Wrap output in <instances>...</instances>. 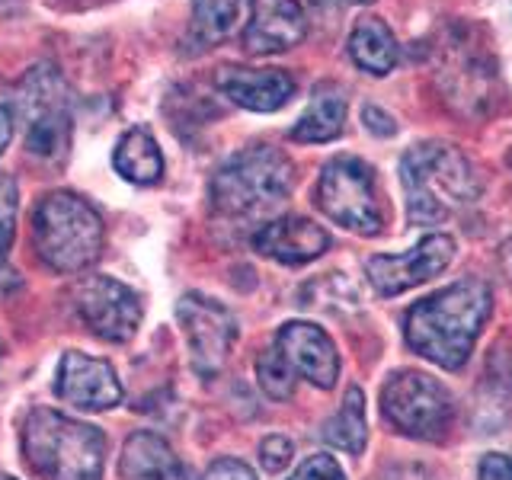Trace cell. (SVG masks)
I'll return each mask as SVG.
<instances>
[{"label": "cell", "instance_id": "4", "mask_svg": "<svg viewBox=\"0 0 512 480\" xmlns=\"http://www.w3.org/2000/svg\"><path fill=\"white\" fill-rule=\"evenodd\" d=\"M103 240L106 228L100 212L74 192H48L32 212V247L58 276L90 269L100 260Z\"/></svg>", "mask_w": 512, "mask_h": 480}, {"label": "cell", "instance_id": "22", "mask_svg": "<svg viewBox=\"0 0 512 480\" xmlns=\"http://www.w3.org/2000/svg\"><path fill=\"white\" fill-rule=\"evenodd\" d=\"M324 439L340 448V452L346 455H362L365 452V442H368V420H365V394L362 388H352L346 391V400L340 413L333 416V420H327L324 426Z\"/></svg>", "mask_w": 512, "mask_h": 480}, {"label": "cell", "instance_id": "5", "mask_svg": "<svg viewBox=\"0 0 512 480\" xmlns=\"http://www.w3.org/2000/svg\"><path fill=\"white\" fill-rule=\"evenodd\" d=\"M292 192V160L272 144H250L231 154L212 176L208 196L224 218H256Z\"/></svg>", "mask_w": 512, "mask_h": 480}, {"label": "cell", "instance_id": "23", "mask_svg": "<svg viewBox=\"0 0 512 480\" xmlns=\"http://www.w3.org/2000/svg\"><path fill=\"white\" fill-rule=\"evenodd\" d=\"M237 16H240V0H192L189 39L202 48L228 39Z\"/></svg>", "mask_w": 512, "mask_h": 480}, {"label": "cell", "instance_id": "8", "mask_svg": "<svg viewBox=\"0 0 512 480\" xmlns=\"http://www.w3.org/2000/svg\"><path fill=\"white\" fill-rule=\"evenodd\" d=\"M381 413L404 436L436 442L452 429L455 400L442 381L404 368V372H394L381 388Z\"/></svg>", "mask_w": 512, "mask_h": 480}, {"label": "cell", "instance_id": "20", "mask_svg": "<svg viewBox=\"0 0 512 480\" xmlns=\"http://www.w3.org/2000/svg\"><path fill=\"white\" fill-rule=\"evenodd\" d=\"M112 167L122 176V180L135 183V186H154L160 176H164V154H160L154 135L148 128H128V132L116 141V151H112Z\"/></svg>", "mask_w": 512, "mask_h": 480}, {"label": "cell", "instance_id": "27", "mask_svg": "<svg viewBox=\"0 0 512 480\" xmlns=\"http://www.w3.org/2000/svg\"><path fill=\"white\" fill-rule=\"evenodd\" d=\"M292 439H285V436H266L263 445H260V461H263V468L269 474H279L288 468V461H292Z\"/></svg>", "mask_w": 512, "mask_h": 480}, {"label": "cell", "instance_id": "33", "mask_svg": "<svg viewBox=\"0 0 512 480\" xmlns=\"http://www.w3.org/2000/svg\"><path fill=\"white\" fill-rule=\"evenodd\" d=\"M503 266H506V272H509V279H512V240L503 247Z\"/></svg>", "mask_w": 512, "mask_h": 480}, {"label": "cell", "instance_id": "9", "mask_svg": "<svg viewBox=\"0 0 512 480\" xmlns=\"http://www.w3.org/2000/svg\"><path fill=\"white\" fill-rule=\"evenodd\" d=\"M16 112L26 122V151L36 157H61L71 141L68 90L55 68L39 64L16 87Z\"/></svg>", "mask_w": 512, "mask_h": 480}, {"label": "cell", "instance_id": "18", "mask_svg": "<svg viewBox=\"0 0 512 480\" xmlns=\"http://www.w3.org/2000/svg\"><path fill=\"white\" fill-rule=\"evenodd\" d=\"M122 480H189L183 461L160 439L157 432H132L122 445V461H119Z\"/></svg>", "mask_w": 512, "mask_h": 480}, {"label": "cell", "instance_id": "30", "mask_svg": "<svg viewBox=\"0 0 512 480\" xmlns=\"http://www.w3.org/2000/svg\"><path fill=\"white\" fill-rule=\"evenodd\" d=\"M362 122H365V128H372V132L381 135V138H388V135L397 132L394 119H391L384 109H378V106H365V109H362Z\"/></svg>", "mask_w": 512, "mask_h": 480}, {"label": "cell", "instance_id": "7", "mask_svg": "<svg viewBox=\"0 0 512 480\" xmlns=\"http://www.w3.org/2000/svg\"><path fill=\"white\" fill-rule=\"evenodd\" d=\"M474 36V26H448L439 45V87L461 116L487 112L496 87V58Z\"/></svg>", "mask_w": 512, "mask_h": 480}, {"label": "cell", "instance_id": "10", "mask_svg": "<svg viewBox=\"0 0 512 480\" xmlns=\"http://www.w3.org/2000/svg\"><path fill=\"white\" fill-rule=\"evenodd\" d=\"M176 320L186 333L189 359L199 378H215L237 343V317L221 301L189 292L176 301Z\"/></svg>", "mask_w": 512, "mask_h": 480}, {"label": "cell", "instance_id": "13", "mask_svg": "<svg viewBox=\"0 0 512 480\" xmlns=\"http://www.w3.org/2000/svg\"><path fill=\"white\" fill-rule=\"evenodd\" d=\"M55 394L64 404H71L77 410L87 413H100L112 410L122 404V384L116 368L106 359L87 356V352H64L58 362V375H55Z\"/></svg>", "mask_w": 512, "mask_h": 480}, {"label": "cell", "instance_id": "2", "mask_svg": "<svg viewBox=\"0 0 512 480\" xmlns=\"http://www.w3.org/2000/svg\"><path fill=\"white\" fill-rule=\"evenodd\" d=\"M407 215L413 224H439L480 199L471 157L448 141H423L400 160Z\"/></svg>", "mask_w": 512, "mask_h": 480}, {"label": "cell", "instance_id": "6", "mask_svg": "<svg viewBox=\"0 0 512 480\" xmlns=\"http://www.w3.org/2000/svg\"><path fill=\"white\" fill-rule=\"evenodd\" d=\"M317 205L330 221L343 224L352 234L375 237L384 228V208L378 196L375 170L362 157L340 154L320 170Z\"/></svg>", "mask_w": 512, "mask_h": 480}, {"label": "cell", "instance_id": "25", "mask_svg": "<svg viewBox=\"0 0 512 480\" xmlns=\"http://www.w3.org/2000/svg\"><path fill=\"white\" fill-rule=\"evenodd\" d=\"M16 199H20V192H16L13 176L4 173L0 176V253H10L16 234Z\"/></svg>", "mask_w": 512, "mask_h": 480}, {"label": "cell", "instance_id": "32", "mask_svg": "<svg viewBox=\"0 0 512 480\" xmlns=\"http://www.w3.org/2000/svg\"><path fill=\"white\" fill-rule=\"evenodd\" d=\"M314 7H352V4H372V0H311Z\"/></svg>", "mask_w": 512, "mask_h": 480}, {"label": "cell", "instance_id": "29", "mask_svg": "<svg viewBox=\"0 0 512 480\" xmlns=\"http://www.w3.org/2000/svg\"><path fill=\"white\" fill-rule=\"evenodd\" d=\"M480 480H512V458L509 455H484L480 458Z\"/></svg>", "mask_w": 512, "mask_h": 480}, {"label": "cell", "instance_id": "28", "mask_svg": "<svg viewBox=\"0 0 512 480\" xmlns=\"http://www.w3.org/2000/svg\"><path fill=\"white\" fill-rule=\"evenodd\" d=\"M202 480H256V474L240 458H218Z\"/></svg>", "mask_w": 512, "mask_h": 480}, {"label": "cell", "instance_id": "11", "mask_svg": "<svg viewBox=\"0 0 512 480\" xmlns=\"http://www.w3.org/2000/svg\"><path fill=\"white\" fill-rule=\"evenodd\" d=\"M77 314L93 336L128 343L141 327V298L135 288L112 276H90L77 288Z\"/></svg>", "mask_w": 512, "mask_h": 480}, {"label": "cell", "instance_id": "14", "mask_svg": "<svg viewBox=\"0 0 512 480\" xmlns=\"http://www.w3.org/2000/svg\"><path fill=\"white\" fill-rule=\"evenodd\" d=\"M272 346L282 352V359L295 375L311 381L320 391H330L340 378V352L324 327H314L308 320H292L276 333Z\"/></svg>", "mask_w": 512, "mask_h": 480}, {"label": "cell", "instance_id": "3", "mask_svg": "<svg viewBox=\"0 0 512 480\" xmlns=\"http://www.w3.org/2000/svg\"><path fill=\"white\" fill-rule=\"evenodd\" d=\"M23 455L42 480H103L106 436L74 416L36 407L23 423Z\"/></svg>", "mask_w": 512, "mask_h": 480}, {"label": "cell", "instance_id": "19", "mask_svg": "<svg viewBox=\"0 0 512 480\" xmlns=\"http://www.w3.org/2000/svg\"><path fill=\"white\" fill-rule=\"evenodd\" d=\"M349 55L356 61V68L384 77L397 68L400 45L394 39L391 26L381 16H359L356 26L349 32Z\"/></svg>", "mask_w": 512, "mask_h": 480}, {"label": "cell", "instance_id": "15", "mask_svg": "<svg viewBox=\"0 0 512 480\" xmlns=\"http://www.w3.org/2000/svg\"><path fill=\"white\" fill-rule=\"evenodd\" d=\"M308 36V16L298 0H250L244 45L250 55H279Z\"/></svg>", "mask_w": 512, "mask_h": 480}, {"label": "cell", "instance_id": "17", "mask_svg": "<svg viewBox=\"0 0 512 480\" xmlns=\"http://www.w3.org/2000/svg\"><path fill=\"white\" fill-rule=\"evenodd\" d=\"M330 247V234L311 218H279L253 234V250L282 266H304Z\"/></svg>", "mask_w": 512, "mask_h": 480}, {"label": "cell", "instance_id": "12", "mask_svg": "<svg viewBox=\"0 0 512 480\" xmlns=\"http://www.w3.org/2000/svg\"><path fill=\"white\" fill-rule=\"evenodd\" d=\"M455 260V240L448 234H429L407 253L397 256H372L368 260V282L381 298L404 295L410 288L436 279Z\"/></svg>", "mask_w": 512, "mask_h": 480}, {"label": "cell", "instance_id": "26", "mask_svg": "<svg viewBox=\"0 0 512 480\" xmlns=\"http://www.w3.org/2000/svg\"><path fill=\"white\" fill-rule=\"evenodd\" d=\"M288 480H346V474L333 455H311Z\"/></svg>", "mask_w": 512, "mask_h": 480}, {"label": "cell", "instance_id": "35", "mask_svg": "<svg viewBox=\"0 0 512 480\" xmlns=\"http://www.w3.org/2000/svg\"><path fill=\"white\" fill-rule=\"evenodd\" d=\"M0 480H13V477H7V474H0Z\"/></svg>", "mask_w": 512, "mask_h": 480}, {"label": "cell", "instance_id": "24", "mask_svg": "<svg viewBox=\"0 0 512 480\" xmlns=\"http://www.w3.org/2000/svg\"><path fill=\"white\" fill-rule=\"evenodd\" d=\"M256 378H260V388L272 400H288L295 394L298 375L288 368V362L282 359V352L276 346H269L266 352H260V359H256Z\"/></svg>", "mask_w": 512, "mask_h": 480}, {"label": "cell", "instance_id": "34", "mask_svg": "<svg viewBox=\"0 0 512 480\" xmlns=\"http://www.w3.org/2000/svg\"><path fill=\"white\" fill-rule=\"evenodd\" d=\"M4 260H7V253H0V266H4Z\"/></svg>", "mask_w": 512, "mask_h": 480}, {"label": "cell", "instance_id": "1", "mask_svg": "<svg viewBox=\"0 0 512 480\" xmlns=\"http://www.w3.org/2000/svg\"><path fill=\"white\" fill-rule=\"evenodd\" d=\"M493 311V295L484 279H458L442 292L416 301L404 317L407 346L439 368L458 372L471 359L474 343Z\"/></svg>", "mask_w": 512, "mask_h": 480}, {"label": "cell", "instance_id": "31", "mask_svg": "<svg viewBox=\"0 0 512 480\" xmlns=\"http://www.w3.org/2000/svg\"><path fill=\"white\" fill-rule=\"evenodd\" d=\"M10 135H13V116H10V109L0 106V154H4V148L10 144Z\"/></svg>", "mask_w": 512, "mask_h": 480}, {"label": "cell", "instance_id": "21", "mask_svg": "<svg viewBox=\"0 0 512 480\" xmlns=\"http://www.w3.org/2000/svg\"><path fill=\"white\" fill-rule=\"evenodd\" d=\"M343 122H346V100L340 90L333 87H320L308 109L301 112V119L292 125L288 138L298 141V144H324L340 138L343 132Z\"/></svg>", "mask_w": 512, "mask_h": 480}, {"label": "cell", "instance_id": "16", "mask_svg": "<svg viewBox=\"0 0 512 480\" xmlns=\"http://www.w3.org/2000/svg\"><path fill=\"white\" fill-rule=\"evenodd\" d=\"M215 87L250 112H276L295 96V77L282 68H221Z\"/></svg>", "mask_w": 512, "mask_h": 480}]
</instances>
